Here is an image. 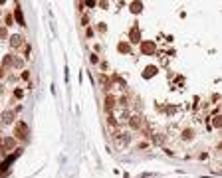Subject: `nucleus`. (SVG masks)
<instances>
[{"label": "nucleus", "mask_w": 222, "mask_h": 178, "mask_svg": "<svg viewBox=\"0 0 222 178\" xmlns=\"http://www.w3.org/2000/svg\"><path fill=\"white\" fill-rule=\"evenodd\" d=\"M81 24H83L85 28H87V26H91V24H89V16H87V14H83V16H81Z\"/></svg>", "instance_id": "nucleus-21"}, {"label": "nucleus", "mask_w": 222, "mask_h": 178, "mask_svg": "<svg viewBox=\"0 0 222 178\" xmlns=\"http://www.w3.org/2000/svg\"><path fill=\"white\" fill-rule=\"evenodd\" d=\"M14 146H16V141H14V137H6L4 141H2V148H4V151H12Z\"/></svg>", "instance_id": "nucleus-8"}, {"label": "nucleus", "mask_w": 222, "mask_h": 178, "mask_svg": "<svg viewBox=\"0 0 222 178\" xmlns=\"http://www.w3.org/2000/svg\"><path fill=\"white\" fill-rule=\"evenodd\" d=\"M85 38H87V40L95 38V30H93V26H87V28H85Z\"/></svg>", "instance_id": "nucleus-17"}, {"label": "nucleus", "mask_w": 222, "mask_h": 178, "mask_svg": "<svg viewBox=\"0 0 222 178\" xmlns=\"http://www.w3.org/2000/svg\"><path fill=\"white\" fill-rule=\"evenodd\" d=\"M153 50H155V44H151V42H145V44H141V52L151 53Z\"/></svg>", "instance_id": "nucleus-12"}, {"label": "nucleus", "mask_w": 222, "mask_h": 178, "mask_svg": "<svg viewBox=\"0 0 222 178\" xmlns=\"http://www.w3.org/2000/svg\"><path fill=\"white\" fill-rule=\"evenodd\" d=\"M117 50H119V52H121V53H123V52H129V46L121 42V44H119V46H117Z\"/></svg>", "instance_id": "nucleus-22"}, {"label": "nucleus", "mask_w": 222, "mask_h": 178, "mask_svg": "<svg viewBox=\"0 0 222 178\" xmlns=\"http://www.w3.org/2000/svg\"><path fill=\"white\" fill-rule=\"evenodd\" d=\"M4 77V67H0V79Z\"/></svg>", "instance_id": "nucleus-30"}, {"label": "nucleus", "mask_w": 222, "mask_h": 178, "mask_svg": "<svg viewBox=\"0 0 222 178\" xmlns=\"http://www.w3.org/2000/svg\"><path fill=\"white\" fill-rule=\"evenodd\" d=\"M181 138H183L184 143H190V141H194V129H190V127H184L183 133H181Z\"/></svg>", "instance_id": "nucleus-5"}, {"label": "nucleus", "mask_w": 222, "mask_h": 178, "mask_svg": "<svg viewBox=\"0 0 222 178\" xmlns=\"http://www.w3.org/2000/svg\"><path fill=\"white\" fill-rule=\"evenodd\" d=\"M101 69H103V73H105V69H107V61H105V59L101 61Z\"/></svg>", "instance_id": "nucleus-29"}, {"label": "nucleus", "mask_w": 222, "mask_h": 178, "mask_svg": "<svg viewBox=\"0 0 222 178\" xmlns=\"http://www.w3.org/2000/svg\"><path fill=\"white\" fill-rule=\"evenodd\" d=\"M4 123H12L14 121V109H8V111H4Z\"/></svg>", "instance_id": "nucleus-13"}, {"label": "nucleus", "mask_w": 222, "mask_h": 178, "mask_svg": "<svg viewBox=\"0 0 222 178\" xmlns=\"http://www.w3.org/2000/svg\"><path fill=\"white\" fill-rule=\"evenodd\" d=\"M105 113H107V115H111V113H113V109H115V107H117V103H115V97H113V95H111V93H107V95H105Z\"/></svg>", "instance_id": "nucleus-4"}, {"label": "nucleus", "mask_w": 222, "mask_h": 178, "mask_svg": "<svg viewBox=\"0 0 222 178\" xmlns=\"http://www.w3.org/2000/svg\"><path fill=\"white\" fill-rule=\"evenodd\" d=\"M12 97H16V99H22V97H24V91L16 87V89H14V91H12Z\"/></svg>", "instance_id": "nucleus-19"}, {"label": "nucleus", "mask_w": 222, "mask_h": 178, "mask_svg": "<svg viewBox=\"0 0 222 178\" xmlns=\"http://www.w3.org/2000/svg\"><path fill=\"white\" fill-rule=\"evenodd\" d=\"M198 158H200V160H208L210 154H208V152H200V154H198Z\"/></svg>", "instance_id": "nucleus-26"}, {"label": "nucleus", "mask_w": 222, "mask_h": 178, "mask_svg": "<svg viewBox=\"0 0 222 178\" xmlns=\"http://www.w3.org/2000/svg\"><path fill=\"white\" fill-rule=\"evenodd\" d=\"M127 125H129L133 131H141V129H143V117H141V115H133V117L127 119Z\"/></svg>", "instance_id": "nucleus-2"}, {"label": "nucleus", "mask_w": 222, "mask_h": 178, "mask_svg": "<svg viewBox=\"0 0 222 178\" xmlns=\"http://www.w3.org/2000/svg\"><path fill=\"white\" fill-rule=\"evenodd\" d=\"M0 158H4V148L0 146Z\"/></svg>", "instance_id": "nucleus-31"}, {"label": "nucleus", "mask_w": 222, "mask_h": 178, "mask_svg": "<svg viewBox=\"0 0 222 178\" xmlns=\"http://www.w3.org/2000/svg\"><path fill=\"white\" fill-rule=\"evenodd\" d=\"M149 146H151V143H149V141H139L135 148H137V151H147Z\"/></svg>", "instance_id": "nucleus-14"}, {"label": "nucleus", "mask_w": 222, "mask_h": 178, "mask_svg": "<svg viewBox=\"0 0 222 178\" xmlns=\"http://www.w3.org/2000/svg\"><path fill=\"white\" fill-rule=\"evenodd\" d=\"M115 103H117L119 107H125V109H127V107H129V97H127V95H121L119 99H115Z\"/></svg>", "instance_id": "nucleus-11"}, {"label": "nucleus", "mask_w": 222, "mask_h": 178, "mask_svg": "<svg viewBox=\"0 0 222 178\" xmlns=\"http://www.w3.org/2000/svg\"><path fill=\"white\" fill-rule=\"evenodd\" d=\"M2 66H4V67H12L14 66V58H12V55H6V58L2 59Z\"/></svg>", "instance_id": "nucleus-15"}, {"label": "nucleus", "mask_w": 222, "mask_h": 178, "mask_svg": "<svg viewBox=\"0 0 222 178\" xmlns=\"http://www.w3.org/2000/svg\"><path fill=\"white\" fill-rule=\"evenodd\" d=\"M89 61H91V66H95V63H99V58H97V53H91V55H89Z\"/></svg>", "instance_id": "nucleus-24"}, {"label": "nucleus", "mask_w": 222, "mask_h": 178, "mask_svg": "<svg viewBox=\"0 0 222 178\" xmlns=\"http://www.w3.org/2000/svg\"><path fill=\"white\" fill-rule=\"evenodd\" d=\"M141 10H143V4H139V2H133V4H131V12L133 14H139Z\"/></svg>", "instance_id": "nucleus-16"}, {"label": "nucleus", "mask_w": 222, "mask_h": 178, "mask_svg": "<svg viewBox=\"0 0 222 178\" xmlns=\"http://www.w3.org/2000/svg\"><path fill=\"white\" fill-rule=\"evenodd\" d=\"M151 141H153L155 145H163V143H165V137L161 135V133H151Z\"/></svg>", "instance_id": "nucleus-10"}, {"label": "nucleus", "mask_w": 222, "mask_h": 178, "mask_svg": "<svg viewBox=\"0 0 222 178\" xmlns=\"http://www.w3.org/2000/svg\"><path fill=\"white\" fill-rule=\"evenodd\" d=\"M28 135H30V129H28L26 121H22V119L16 121V125H14V137H20V138H24V141H26Z\"/></svg>", "instance_id": "nucleus-1"}, {"label": "nucleus", "mask_w": 222, "mask_h": 178, "mask_svg": "<svg viewBox=\"0 0 222 178\" xmlns=\"http://www.w3.org/2000/svg\"><path fill=\"white\" fill-rule=\"evenodd\" d=\"M75 6H78V10H79V12H83V10H85V8H83V2H78Z\"/></svg>", "instance_id": "nucleus-28"}, {"label": "nucleus", "mask_w": 222, "mask_h": 178, "mask_svg": "<svg viewBox=\"0 0 222 178\" xmlns=\"http://www.w3.org/2000/svg\"><path fill=\"white\" fill-rule=\"evenodd\" d=\"M14 24V18H12V14H6V18H4V28H10Z\"/></svg>", "instance_id": "nucleus-18"}, {"label": "nucleus", "mask_w": 222, "mask_h": 178, "mask_svg": "<svg viewBox=\"0 0 222 178\" xmlns=\"http://www.w3.org/2000/svg\"><path fill=\"white\" fill-rule=\"evenodd\" d=\"M14 16H16V20H18L20 26H26V22H24V16H22V10H20L18 4H16V8H14Z\"/></svg>", "instance_id": "nucleus-9"}, {"label": "nucleus", "mask_w": 222, "mask_h": 178, "mask_svg": "<svg viewBox=\"0 0 222 178\" xmlns=\"http://www.w3.org/2000/svg\"><path fill=\"white\" fill-rule=\"evenodd\" d=\"M6 36H8V28L0 26V38H6Z\"/></svg>", "instance_id": "nucleus-25"}, {"label": "nucleus", "mask_w": 222, "mask_h": 178, "mask_svg": "<svg viewBox=\"0 0 222 178\" xmlns=\"http://www.w3.org/2000/svg\"><path fill=\"white\" fill-rule=\"evenodd\" d=\"M129 38H131V42H133V44H139V42H141V32H139L137 26H133V28L129 30Z\"/></svg>", "instance_id": "nucleus-6"}, {"label": "nucleus", "mask_w": 222, "mask_h": 178, "mask_svg": "<svg viewBox=\"0 0 222 178\" xmlns=\"http://www.w3.org/2000/svg\"><path fill=\"white\" fill-rule=\"evenodd\" d=\"M20 77L24 79V81H28V79H30V69H22V73H20Z\"/></svg>", "instance_id": "nucleus-20"}, {"label": "nucleus", "mask_w": 222, "mask_h": 178, "mask_svg": "<svg viewBox=\"0 0 222 178\" xmlns=\"http://www.w3.org/2000/svg\"><path fill=\"white\" fill-rule=\"evenodd\" d=\"M83 6H89V8H95V6H97V2H95V0H93V2H91V0H89V2H83Z\"/></svg>", "instance_id": "nucleus-27"}, {"label": "nucleus", "mask_w": 222, "mask_h": 178, "mask_svg": "<svg viewBox=\"0 0 222 178\" xmlns=\"http://www.w3.org/2000/svg\"><path fill=\"white\" fill-rule=\"evenodd\" d=\"M22 66H24V59L14 58V66H12V67H22Z\"/></svg>", "instance_id": "nucleus-23"}, {"label": "nucleus", "mask_w": 222, "mask_h": 178, "mask_svg": "<svg viewBox=\"0 0 222 178\" xmlns=\"http://www.w3.org/2000/svg\"><path fill=\"white\" fill-rule=\"evenodd\" d=\"M22 58L24 59H32V44L26 42L24 46H22Z\"/></svg>", "instance_id": "nucleus-7"}, {"label": "nucleus", "mask_w": 222, "mask_h": 178, "mask_svg": "<svg viewBox=\"0 0 222 178\" xmlns=\"http://www.w3.org/2000/svg\"><path fill=\"white\" fill-rule=\"evenodd\" d=\"M8 40H10V46H12L14 50H20V48L26 44V40H24V36H22V34H12Z\"/></svg>", "instance_id": "nucleus-3"}]
</instances>
